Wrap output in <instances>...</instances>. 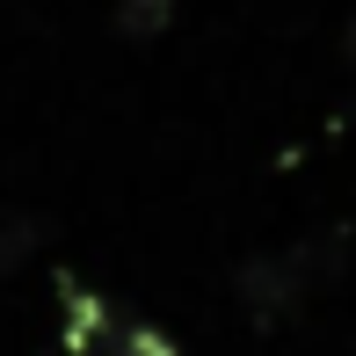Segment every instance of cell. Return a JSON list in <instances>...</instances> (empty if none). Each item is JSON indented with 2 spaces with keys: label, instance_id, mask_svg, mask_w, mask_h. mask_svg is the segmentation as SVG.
Returning a JSON list of instances; mask_svg holds the SVG:
<instances>
[{
  "label": "cell",
  "instance_id": "5b68a950",
  "mask_svg": "<svg viewBox=\"0 0 356 356\" xmlns=\"http://www.w3.org/2000/svg\"><path fill=\"white\" fill-rule=\"evenodd\" d=\"M175 22V0H117V29H124V37H160V29H168Z\"/></svg>",
  "mask_w": 356,
  "mask_h": 356
},
{
  "label": "cell",
  "instance_id": "7a4b0ae2",
  "mask_svg": "<svg viewBox=\"0 0 356 356\" xmlns=\"http://www.w3.org/2000/svg\"><path fill=\"white\" fill-rule=\"evenodd\" d=\"M117 327H124V305L109 291H88V284L58 277V349L66 356H95Z\"/></svg>",
  "mask_w": 356,
  "mask_h": 356
},
{
  "label": "cell",
  "instance_id": "277c9868",
  "mask_svg": "<svg viewBox=\"0 0 356 356\" xmlns=\"http://www.w3.org/2000/svg\"><path fill=\"white\" fill-rule=\"evenodd\" d=\"M37 254H44V225L37 218H0V284L22 277Z\"/></svg>",
  "mask_w": 356,
  "mask_h": 356
},
{
  "label": "cell",
  "instance_id": "8992f818",
  "mask_svg": "<svg viewBox=\"0 0 356 356\" xmlns=\"http://www.w3.org/2000/svg\"><path fill=\"white\" fill-rule=\"evenodd\" d=\"M342 58H349V66H356V22L342 29Z\"/></svg>",
  "mask_w": 356,
  "mask_h": 356
},
{
  "label": "cell",
  "instance_id": "3957f363",
  "mask_svg": "<svg viewBox=\"0 0 356 356\" xmlns=\"http://www.w3.org/2000/svg\"><path fill=\"white\" fill-rule=\"evenodd\" d=\"M95 356H182V349H175V334L160 327V320H131V313H124V327L109 334Z\"/></svg>",
  "mask_w": 356,
  "mask_h": 356
},
{
  "label": "cell",
  "instance_id": "6da1fadb",
  "mask_svg": "<svg viewBox=\"0 0 356 356\" xmlns=\"http://www.w3.org/2000/svg\"><path fill=\"white\" fill-rule=\"evenodd\" d=\"M313 284H320V277H313V262H305V248H291V254H248V262L233 269V298L248 305L262 327L291 320Z\"/></svg>",
  "mask_w": 356,
  "mask_h": 356
}]
</instances>
